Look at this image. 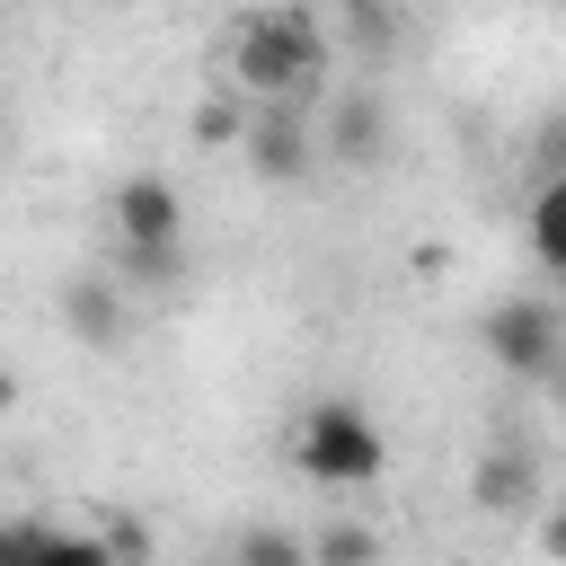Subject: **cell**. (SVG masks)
<instances>
[{
	"label": "cell",
	"instance_id": "obj_17",
	"mask_svg": "<svg viewBox=\"0 0 566 566\" xmlns=\"http://www.w3.org/2000/svg\"><path fill=\"white\" fill-rule=\"evenodd\" d=\"M9 407H18V371L0 363V416H9Z\"/></svg>",
	"mask_w": 566,
	"mask_h": 566
},
{
	"label": "cell",
	"instance_id": "obj_14",
	"mask_svg": "<svg viewBox=\"0 0 566 566\" xmlns=\"http://www.w3.org/2000/svg\"><path fill=\"white\" fill-rule=\"evenodd\" d=\"M124 274L133 283H177V239L168 248H124Z\"/></svg>",
	"mask_w": 566,
	"mask_h": 566
},
{
	"label": "cell",
	"instance_id": "obj_5",
	"mask_svg": "<svg viewBox=\"0 0 566 566\" xmlns=\"http://www.w3.org/2000/svg\"><path fill=\"white\" fill-rule=\"evenodd\" d=\"M106 212H115V239H124V248H168V239H186V195H177L159 168H133V177L106 195Z\"/></svg>",
	"mask_w": 566,
	"mask_h": 566
},
{
	"label": "cell",
	"instance_id": "obj_9",
	"mask_svg": "<svg viewBox=\"0 0 566 566\" xmlns=\"http://www.w3.org/2000/svg\"><path fill=\"white\" fill-rule=\"evenodd\" d=\"M522 230H531V256L566 283V168H557V177H539V195H531Z\"/></svg>",
	"mask_w": 566,
	"mask_h": 566
},
{
	"label": "cell",
	"instance_id": "obj_3",
	"mask_svg": "<svg viewBox=\"0 0 566 566\" xmlns=\"http://www.w3.org/2000/svg\"><path fill=\"white\" fill-rule=\"evenodd\" d=\"M478 336H486V354H495L513 380H548L557 354H566V310H557L548 292H504V301L478 318Z\"/></svg>",
	"mask_w": 566,
	"mask_h": 566
},
{
	"label": "cell",
	"instance_id": "obj_1",
	"mask_svg": "<svg viewBox=\"0 0 566 566\" xmlns=\"http://www.w3.org/2000/svg\"><path fill=\"white\" fill-rule=\"evenodd\" d=\"M327 62H336V35H327L318 9H301V0L248 9L239 35H230V80H239V97H292V106H301V97L327 80Z\"/></svg>",
	"mask_w": 566,
	"mask_h": 566
},
{
	"label": "cell",
	"instance_id": "obj_16",
	"mask_svg": "<svg viewBox=\"0 0 566 566\" xmlns=\"http://www.w3.org/2000/svg\"><path fill=\"white\" fill-rule=\"evenodd\" d=\"M539 548H548V557H566V504H557V513L539 522Z\"/></svg>",
	"mask_w": 566,
	"mask_h": 566
},
{
	"label": "cell",
	"instance_id": "obj_2",
	"mask_svg": "<svg viewBox=\"0 0 566 566\" xmlns=\"http://www.w3.org/2000/svg\"><path fill=\"white\" fill-rule=\"evenodd\" d=\"M292 469H301L310 486H371V478L389 469V442H380L371 407H354V398H310L301 424H292Z\"/></svg>",
	"mask_w": 566,
	"mask_h": 566
},
{
	"label": "cell",
	"instance_id": "obj_13",
	"mask_svg": "<svg viewBox=\"0 0 566 566\" xmlns=\"http://www.w3.org/2000/svg\"><path fill=\"white\" fill-rule=\"evenodd\" d=\"M239 557H248V566H292V557H310V539H292V531L256 522V531H239Z\"/></svg>",
	"mask_w": 566,
	"mask_h": 566
},
{
	"label": "cell",
	"instance_id": "obj_11",
	"mask_svg": "<svg viewBox=\"0 0 566 566\" xmlns=\"http://www.w3.org/2000/svg\"><path fill=\"white\" fill-rule=\"evenodd\" d=\"M248 115H256V106H239V97H203V106L186 115V133H195L203 150H239V142H248Z\"/></svg>",
	"mask_w": 566,
	"mask_h": 566
},
{
	"label": "cell",
	"instance_id": "obj_4",
	"mask_svg": "<svg viewBox=\"0 0 566 566\" xmlns=\"http://www.w3.org/2000/svg\"><path fill=\"white\" fill-rule=\"evenodd\" d=\"M239 159H248V177H256V186H301V177L318 168V133L301 124V106H292V97H256Z\"/></svg>",
	"mask_w": 566,
	"mask_h": 566
},
{
	"label": "cell",
	"instance_id": "obj_10",
	"mask_svg": "<svg viewBox=\"0 0 566 566\" xmlns=\"http://www.w3.org/2000/svg\"><path fill=\"white\" fill-rule=\"evenodd\" d=\"M469 504H478V513H522V504H531V460H522V451H486L478 478H469Z\"/></svg>",
	"mask_w": 566,
	"mask_h": 566
},
{
	"label": "cell",
	"instance_id": "obj_18",
	"mask_svg": "<svg viewBox=\"0 0 566 566\" xmlns=\"http://www.w3.org/2000/svg\"><path fill=\"white\" fill-rule=\"evenodd\" d=\"M557 398H566V380H557Z\"/></svg>",
	"mask_w": 566,
	"mask_h": 566
},
{
	"label": "cell",
	"instance_id": "obj_8",
	"mask_svg": "<svg viewBox=\"0 0 566 566\" xmlns=\"http://www.w3.org/2000/svg\"><path fill=\"white\" fill-rule=\"evenodd\" d=\"M398 35H407L398 0H336V44L354 53V71L389 62V53H398Z\"/></svg>",
	"mask_w": 566,
	"mask_h": 566
},
{
	"label": "cell",
	"instance_id": "obj_7",
	"mask_svg": "<svg viewBox=\"0 0 566 566\" xmlns=\"http://www.w3.org/2000/svg\"><path fill=\"white\" fill-rule=\"evenodd\" d=\"M62 327H71L88 354H115V345H124V327H133V301H124V283H106V274H80V283H62Z\"/></svg>",
	"mask_w": 566,
	"mask_h": 566
},
{
	"label": "cell",
	"instance_id": "obj_15",
	"mask_svg": "<svg viewBox=\"0 0 566 566\" xmlns=\"http://www.w3.org/2000/svg\"><path fill=\"white\" fill-rule=\"evenodd\" d=\"M557 168H566V124H548V133H539V177H557Z\"/></svg>",
	"mask_w": 566,
	"mask_h": 566
},
{
	"label": "cell",
	"instance_id": "obj_12",
	"mask_svg": "<svg viewBox=\"0 0 566 566\" xmlns=\"http://www.w3.org/2000/svg\"><path fill=\"white\" fill-rule=\"evenodd\" d=\"M310 557H327V566H363V557H380V531H363V522H327V531H310Z\"/></svg>",
	"mask_w": 566,
	"mask_h": 566
},
{
	"label": "cell",
	"instance_id": "obj_6",
	"mask_svg": "<svg viewBox=\"0 0 566 566\" xmlns=\"http://www.w3.org/2000/svg\"><path fill=\"white\" fill-rule=\"evenodd\" d=\"M318 159H336V168H380L389 159V106L371 97V88H345L336 106H327V133H318Z\"/></svg>",
	"mask_w": 566,
	"mask_h": 566
}]
</instances>
